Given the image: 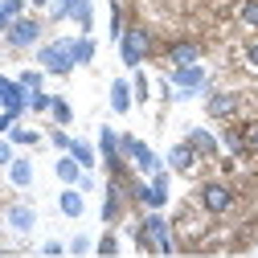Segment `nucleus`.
Returning a JSON list of instances; mask_svg holds the SVG:
<instances>
[{
    "label": "nucleus",
    "instance_id": "obj_39",
    "mask_svg": "<svg viewBox=\"0 0 258 258\" xmlns=\"http://www.w3.org/2000/svg\"><path fill=\"white\" fill-rule=\"evenodd\" d=\"M246 144H250V152H258V119L246 127Z\"/></svg>",
    "mask_w": 258,
    "mask_h": 258
},
{
    "label": "nucleus",
    "instance_id": "obj_31",
    "mask_svg": "<svg viewBox=\"0 0 258 258\" xmlns=\"http://www.w3.org/2000/svg\"><path fill=\"white\" fill-rule=\"evenodd\" d=\"M123 29H127L123 9H119V0H111V41H115V45H119V37H123Z\"/></svg>",
    "mask_w": 258,
    "mask_h": 258
},
{
    "label": "nucleus",
    "instance_id": "obj_36",
    "mask_svg": "<svg viewBox=\"0 0 258 258\" xmlns=\"http://www.w3.org/2000/svg\"><path fill=\"white\" fill-rule=\"evenodd\" d=\"M0 13H5L9 21H17V17H25V0H0Z\"/></svg>",
    "mask_w": 258,
    "mask_h": 258
},
{
    "label": "nucleus",
    "instance_id": "obj_43",
    "mask_svg": "<svg viewBox=\"0 0 258 258\" xmlns=\"http://www.w3.org/2000/svg\"><path fill=\"white\" fill-rule=\"evenodd\" d=\"M9 82H13V78H5V74H0V99H5V90H9Z\"/></svg>",
    "mask_w": 258,
    "mask_h": 258
},
{
    "label": "nucleus",
    "instance_id": "obj_30",
    "mask_svg": "<svg viewBox=\"0 0 258 258\" xmlns=\"http://www.w3.org/2000/svg\"><path fill=\"white\" fill-rule=\"evenodd\" d=\"M49 103H53V94H45V90H29V111H33V115H49Z\"/></svg>",
    "mask_w": 258,
    "mask_h": 258
},
{
    "label": "nucleus",
    "instance_id": "obj_44",
    "mask_svg": "<svg viewBox=\"0 0 258 258\" xmlns=\"http://www.w3.org/2000/svg\"><path fill=\"white\" fill-rule=\"evenodd\" d=\"M29 5H33V9H49V0H29Z\"/></svg>",
    "mask_w": 258,
    "mask_h": 258
},
{
    "label": "nucleus",
    "instance_id": "obj_4",
    "mask_svg": "<svg viewBox=\"0 0 258 258\" xmlns=\"http://www.w3.org/2000/svg\"><path fill=\"white\" fill-rule=\"evenodd\" d=\"M37 66L53 78H70L78 66H74V37H53V41H41L37 45Z\"/></svg>",
    "mask_w": 258,
    "mask_h": 258
},
{
    "label": "nucleus",
    "instance_id": "obj_9",
    "mask_svg": "<svg viewBox=\"0 0 258 258\" xmlns=\"http://www.w3.org/2000/svg\"><path fill=\"white\" fill-rule=\"evenodd\" d=\"M127 201H132V197H127V180H107V188H103V209H99V217H103V225H107V230H115V225L127 217Z\"/></svg>",
    "mask_w": 258,
    "mask_h": 258
},
{
    "label": "nucleus",
    "instance_id": "obj_46",
    "mask_svg": "<svg viewBox=\"0 0 258 258\" xmlns=\"http://www.w3.org/2000/svg\"><path fill=\"white\" fill-rule=\"evenodd\" d=\"M119 5H123V0H119Z\"/></svg>",
    "mask_w": 258,
    "mask_h": 258
},
{
    "label": "nucleus",
    "instance_id": "obj_13",
    "mask_svg": "<svg viewBox=\"0 0 258 258\" xmlns=\"http://www.w3.org/2000/svg\"><path fill=\"white\" fill-rule=\"evenodd\" d=\"M192 164H197V152L188 148V140L172 144L168 156H164V168H168V172H192Z\"/></svg>",
    "mask_w": 258,
    "mask_h": 258
},
{
    "label": "nucleus",
    "instance_id": "obj_25",
    "mask_svg": "<svg viewBox=\"0 0 258 258\" xmlns=\"http://www.w3.org/2000/svg\"><path fill=\"white\" fill-rule=\"evenodd\" d=\"M70 21L82 29V33H90V25H94V0H78L74 13H70Z\"/></svg>",
    "mask_w": 258,
    "mask_h": 258
},
{
    "label": "nucleus",
    "instance_id": "obj_32",
    "mask_svg": "<svg viewBox=\"0 0 258 258\" xmlns=\"http://www.w3.org/2000/svg\"><path fill=\"white\" fill-rule=\"evenodd\" d=\"M78 0H49V21H70Z\"/></svg>",
    "mask_w": 258,
    "mask_h": 258
},
{
    "label": "nucleus",
    "instance_id": "obj_29",
    "mask_svg": "<svg viewBox=\"0 0 258 258\" xmlns=\"http://www.w3.org/2000/svg\"><path fill=\"white\" fill-rule=\"evenodd\" d=\"M238 21L246 29H258V0H242V5H238Z\"/></svg>",
    "mask_w": 258,
    "mask_h": 258
},
{
    "label": "nucleus",
    "instance_id": "obj_12",
    "mask_svg": "<svg viewBox=\"0 0 258 258\" xmlns=\"http://www.w3.org/2000/svg\"><path fill=\"white\" fill-rule=\"evenodd\" d=\"M164 57H168L172 70H176V66H197V61H201V45H197V41H168Z\"/></svg>",
    "mask_w": 258,
    "mask_h": 258
},
{
    "label": "nucleus",
    "instance_id": "obj_14",
    "mask_svg": "<svg viewBox=\"0 0 258 258\" xmlns=\"http://www.w3.org/2000/svg\"><path fill=\"white\" fill-rule=\"evenodd\" d=\"M107 99H111V111H115V115H127V111L136 107V90H132V78H115V82H111V94H107Z\"/></svg>",
    "mask_w": 258,
    "mask_h": 258
},
{
    "label": "nucleus",
    "instance_id": "obj_3",
    "mask_svg": "<svg viewBox=\"0 0 258 258\" xmlns=\"http://www.w3.org/2000/svg\"><path fill=\"white\" fill-rule=\"evenodd\" d=\"M127 197H132L136 205H144V209H164L168 197H172V172L160 168L148 180H127Z\"/></svg>",
    "mask_w": 258,
    "mask_h": 258
},
{
    "label": "nucleus",
    "instance_id": "obj_11",
    "mask_svg": "<svg viewBox=\"0 0 258 258\" xmlns=\"http://www.w3.org/2000/svg\"><path fill=\"white\" fill-rule=\"evenodd\" d=\"M184 140H188V148H192V152H197V160H213V156L221 152V140L209 132V127H188Z\"/></svg>",
    "mask_w": 258,
    "mask_h": 258
},
{
    "label": "nucleus",
    "instance_id": "obj_24",
    "mask_svg": "<svg viewBox=\"0 0 258 258\" xmlns=\"http://www.w3.org/2000/svg\"><path fill=\"white\" fill-rule=\"evenodd\" d=\"M9 140H13V148H37L45 136H41V132H33V127H21V123H17L13 132H9Z\"/></svg>",
    "mask_w": 258,
    "mask_h": 258
},
{
    "label": "nucleus",
    "instance_id": "obj_10",
    "mask_svg": "<svg viewBox=\"0 0 258 258\" xmlns=\"http://www.w3.org/2000/svg\"><path fill=\"white\" fill-rule=\"evenodd\" d=\"M242 111V94L238 90H213L205 94V115L209 119H234Z\"/></svg>",
    "mask_w": 258,
    "mask_h": 258
},
{
    "label": "nucleus",
    "instance_id": "obj_27",
    "mask_svg": "<svg viewBox=\"0 0 258 258\" xmlns=\"http://www.w3.org/2000/svg\"><path fill=\"white\" fill-rule=\"evenodd\" d=\"M94 254H99V258H115V254H119V238H115V230H107L99 242H94Z\"/></svg>",
    "mask_w": 258,
    "mask_h": 258
},
{
    "label": "nucleus",
    "instance_id": "obj_45",
    "mask_svg": "<svg viewBox=\"0 0 258 258\" xmlns=\"http://www.w3.org/2000/svg\"><path fill=\"white\" fill-rule=\"evenodd\" d=\"M25 5H29V0H25Z\"/></svg>",
    "mask_w": 258,
    "mask_h": 258
},
{
    "label": "nucleus",
    "instance_id": "obj_37",
    "mask_svg": "<svg viewBox=\"0 0 258 258\" xmlns=\"http://www.w3.org/2000/svg\"><path fill=\"white\" fill-rule=\"evenodd\" d=\"M41 254H45V258H61V254H66V242H57V238H49V242L41 246Z\"/></svg>",
    "mask_w": 258,
    "mask_h": 258
},
{
    "label": "nucleus",
    "instance_id": "obj_15",
    "mask_svg": "<svg viewBox=\"0 0 258 258\" xmlns=\"http://www.w3.org/2000/svg\"><path fill=\"white\" fill-rule=\"evenodd\" d=\"M9 230L13 234H29V230H33V225H37V209L33 205H9Z\"/></svg>",
    "mask_w": 258,
    "mask_h": 258
},
{
    "label": "nucleus",
    "instance_id": "obj_6",
    "mask_svg": "<svg viewBox=\"0 0 258 258\" xmlns=\"http://www.w3.org/2000/svg\"><path fill=\"white\" fill-rule=\"evenodd\" d=\"M119 57H123L127 70H140L144 61L152 57V33H148L144 25H127V29H123V37H119Z\"/></svg>",
    "mask_w": 258,
    "mask_h": 258
},
{
    "label": "nucleus",
    "instance_id": "obj_5",
    "mask_svg": "<svg viewBox=\"0 0 258 258\" xmlns=\"http://www.w3.org/2000/svg\"><path fill=\"white\" fill-rule=\"evenodd\" d=\"M119 148H123V160H127L140 176H152V172L164 168V160L148 148V140H140V136H132V132H119Z\"/></svg>",
    "mask_w": 258,
    "mask_h": 258
},
{
    "label": "nucleus",
    "instance_id": "obj_19",
    "mask_svg": "<svg viewBox=\"0 0 258 258\" xmlns=\"http://www.w3.org/2000/svg\"><path fill=\"white\" fill-rule=\"evenodd\" d=\"M9 184H17V188L33 184V160H29V156H17L13 164H9Z\"/></svg>",
    "mask_w": 258,
    "mask_h": 258
},
{
    "label": "nucleus",
    "instance_id": "obj_26",
    "mask_svg": "<svg viewBox=\"0 0 258 258\" xmlns=\"http://www.w3.org/2000/svg\"><path fill=\"white\" fill-rule=\"evenodd\" d=\"M17 82H21L25 90H41V86H45V70H41V66H33V70H21V74H17Z\"/></svg>",
    "mask_w": 258,
    "mask_h": 258
},
{
    "label": "nucleus",
    "instance_id": "obj_42",
    "mask_svg": "<svg viewBox=\"0 0 258 258\" xmlns=\"http://www.w3.org/2000/svg\"><path fill=\"white\" fill-rule=\"evenodd\" d=\"M9 25H13V21H9L5 13H0V37H5V29H9Z\"/></svg>",
    "mask_w": 258,
    "mask_h": 258
},
{
    "label": "nucleus",
    "instance_id": "obj_1",
    "mask_svg": "<svg viewBox=\"0 0 258 258\" xmlns=\"http://www.w3.org/2000/svg\"><path fill=\"white\" fill-rule=\"evenodd\" d=\"M132 238L144 254H176V234H172V221L164 217V209H144V221L132 225Z\"/></svg>",
    "mask_w": 258,
    "mask_h": 258
},
{
    "label": "nucleus",
    "instance_id": "obj_38",
    "mask_svg": "<svg viewBox=\"0 0 258 258\" xmlns=\"http://www.w3.org/2000/svg\"><path fill=\"white\" fill-rule=\"evenodd\" d=\"M17 123H21V115H13V111H0V136H9Z\"/></svg>",
    "mask_w": 258,
    "mask_h": 258
},
{
    "label": "nucleus",
    "instance_id": "obj_7",
    "mask_svg": "<svg viewBox=\"0 0 258 258\" xmlns=\"http://www.w3.org/2000/svg\"><path fill=\"white\" fill-rule=\"evenodd\" d=\"M197 205L209 213V217H225L234 209V188L225 180H201L197 184Z\"/></svg>",
    "mask_w": 258,
    "mask_h": 258
},
{
    "label": "nucleus",
    "instance_id": "obj_33",
    "mask_svg": "<svg viewBox=\"0 0 258 258\" xmlns=\"http://www.w3.org/2000/svg\"><path fill=\"white\" fill-rule=\"evenodd\" d=\"M132 90H136V103H148L152 86H148V74L144 70H132Z\"/></svg>",
    "mask_w": 258,
    "mask_h": 258
},
{
    "label": "nucleus",
    "instance_id": "obj_40",
    "mask_svg": "<svg viewBox=\"0 0 258 258\" xmlns=\"http://www.w3.org/2000/svg\"><path fill=\"white\" fill-rule=\"evenodd\" d=\"M246 66H254V70H258V41H250V45H246Z\"/></svg>",
    "mask_w": 258,
    "mask_h": 258
},
{
    "label": "nucleus",
    "instance_id": "obj_41",
    "mask_svg": "<svg viewBox=\"0 0 258 258\" xmlns=\"http://www.w3.org/2000/svg\"><path fill=\"white\" fill-rule=\"evenodd\" d=\"M74 188H82V192H90V188H94V176H90V172H82V180H78Z\"/></svg>",
    "mask_w": 258,
    "mask_h": 258
},
{
    "label": "nucleus",
    "instance_id": "obj_20",
    "mask_svg": "<svg viewBox=\"0 0 258 258\" xmlns=\"http://www.w3.org/2000/svg\"><path fill=\"white\" fill-rule=\"evenodd\" d=\"M70 156L78 160V164H82L86 172H90L94 164H99V148H94V144H86V140H74V144H70Z\"/></svg>",
    "mask_w": 258,
    "mask_h": 258
},
{
    "label": "nucleus",
    "instance_id": "obj_22",
    "mask_svg": "<svg viewBox=\"0 0 258 258\" xmlns=\"http://www.w3.org/2000/svg\"><path fill=\"white\" fill-rule=\"evenodd\" d=\"M221 148L234 152V156H246V152H250V144H246V127H230V132L221 136Z\"/></svg>",
    "mask_w": 258,
    "mask_h": 258
},
{
    "label": "nucleus",
    "instance_id": "obj_35",
    "mask_svg": "<svg viewBox=\"0 0 258 258\" xmlns=\"http://www.w3.org/2000/svg\"><path fill=\"white\" fill-rule=\"evenodd\" d=\"M13 160H17V148H13V140H9V136H0V168H9Z\"/></svg>",
    "mask_w": 258,
    "mask_h": 258
},
{
    "label": "nucleus",
    "instance_id": "obj_18",
    "mask_svg": "<svg viewBox=\"0 0 258 258\" xmlns=\"http://www.w3.org/2000/svg\"><path fill=\"white\" fill-rule=\"evenodd\" d=\"M82 172H86V168L78 164V160H74L70 152H61V160L53 164V176H57L61 184H66V188H70V184H78V180H82Z\"/></svg>",
    "mask_w": 258,
    "mask_h": 258
},
{
    "label": "nucleus",
    "instance_id": "obj_8",
    "mask_svg": "<svg viewBox=\"0 0 258 258\" xmlns=\"http://www.w3.org/2000/svg\"><path fill=\"white\" fill-rule=\"evenodd\" d=\"M41 33H45V21L41 17H17L9 29H5V45L9 49H33V45H41Z\"/></svg>",
    "mask_w": 258,
    "mask_h": 258
},
{
    "label": "nucleus",
    "instance_id": "obj_21",
    "mask_svg": "<svg viewBox=\"0 0 258 258\" xmlns=\"http://www.w3.org/2000/svg\"><path fill=\"white\" fill-rule=\"evenodd\" d=\"M49 119H53V127H70V123H74V107H70V99L53 94V103H49Z\"/></svg>",
    "mask_w": 258,
    "mask_h": 258
},
{
    "label": "nucleus",
    "instance_id": "obj_23",
    "mask_svg": "<svg viewBox=\"0 0 258 258\" xmlns=\"http://www.w3.org/2000/svg\"><path fill=\"white\" fill-rule=\"evenodd\" d=\"M90 61H94V37L78 33L74 37V66H90Z\"/></svg>",
    "mask_w": 258,
    "mask_h": 258
},
{
    "label": "nucleus",
    "instance_id": "obj_2",
    "mask_svg": "<svg viewBox=\"0 0 258 258\" xmlns=\"http://www.w3.org/2000/svg\"><path fill=\"white\" fill-rule=\"evenodd\" d=\"M205 99V94H213V82H209V70L201 66H176L172 74H168V99L172 103H188V99Z\"/></svg>",
    "mask_w": 258,
    "mask_h": 258
},
{
    "label": "nucleus",
    "instance_id": "obj_16",
    "mask_svg": "<svg viewBox=\"0 0 258 258\" xmlns=\"http://www.w3.org/2000/svg\"><path fill=\"white\" fill-rule=\"evenodd\" d=\"M0 111H13V115H29V90L13 78L9 90H5V99H0Z\"/></svg>",
    "mask_w": 258,
    "mask_h": 258
},
{
    "label": "nucleus",
    "instance_id": "obj_17",
    "mask_svg": "<svg viewBox=\"0 0 258 258\" xmlns=\"http://www.w3.org/2000/svg\"><path fill=\"white\" fill-rule=\"evenodd\" d=\"M57 209H61V217H74V221H78V217L86 213V192L70 184V188H66V192L57 197Z\"/></svg>",
    "mask_w": 258,
    "mask_h": 258
},
{
    "label": "nucleus",
    "instance_id": "obj_28",
    "mask_svg": "<svg viewBox=\"0 0 258 258\" xmlns=\"http://www.w3.org/2000/svg\"><path fill=\"white\" fill-rule=\"evenodd\" d=\"M45 144H49V148H57V152H70L74 136L66 132V127H49V136H45Z\"/></svg>",
    "mask_w": 258,
    "mask_h": 258
},
{
    "label": "nucleus",
    "instance_id": "obj_34",
    "mask_svg": "<svg viewBox=\"0 0 258 258\" xmlns=\"http://www.w3.org/2000/svg\"><path fill=\"white\" fill-rule=\"evenodd\" d=\"M94 250V242L86 238V234H74L70 242H66V254H74V258H82V254H90Z\"/></svg>",
    "mask_w": 258,
    "mask_h": 258
}]
</instances>
